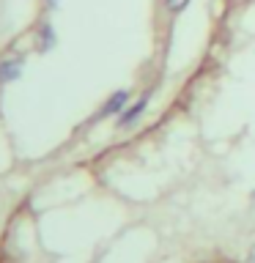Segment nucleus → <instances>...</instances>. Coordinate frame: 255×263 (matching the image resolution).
I'll list each match as a JSON object with an SVG mask.
<instances>
[{"label": "nucleus", "mask_w": 255, "mask_h": 263, "mask_svg": "<svg viewBox=\"0 0 255 263\" xmlns=\"http://www.w3.org/2000/svg\"><path fill=\"white\" fill-rule=\"evenodd\" d=\"M22 69H25V58L22 55H8L0 61V88L11 85L22 77Z\"/></svg>", "instance_id": "1"}, {"label": "nucleus", "mask_w": 255, "mask_h": 263, "mask_svg": "<svg viewBox=\"0 0 255 263\" xmlns=\"http://www.w3.org/2000/svg\"><path fill=\"white\" fill-rule=\"evenodd\" d=\"M148 99H151V93H143L135 104L126 107V110L121 112V118H118V129H129L132 123H137V121H140V115H143V112H145V107H148Z\"/></svg>", "instance_id": "2"}, {"label": "nucleus", "mask_w": 255, "mask_h": 263, "mask_svg": "<svg viewBox=\"0 0 255 263\" xmlns=\"http://www.w3.org/2000/svg\"><path fill=\"white\" fill-rule=\"evenodd\" d=\"M126 102H129V90H115V93L102 104V110H99L96 118H110V115H121V112H123V107H126Z\"/></svg>", "instance_id": "3"}, {"label": "nucleus", "mask_w": 255, "mask_h": 263, "mask_svg": "<svg viewBox=\"0 0 255 263\" xmlns=\"http://www.w3.org/2000/svg\"><path fill=\"white\" fill-rule=\"evenodd\" d=\"M55 47V30L49 22H41L36 28V49L39 52H49Z\"/></svg>", "instance_id": "4"}, {"label": "nucleus", "mask_w": 255, "mask_h": 263, "mask_svg": "<svg viewBox=\"0 0 255 263\" xmlns=\"http://www.w3.org/2000/svg\"><path fill=\"white\" fill-rule=\"evenodd\" d=\"M165 6H168V11L178 14V11H184V8L189 6V0H165Z\"/></svg>", "instance_id": "5"}, {"label": "nucleus", "mask_w": 255, "mask_h": 263, "mask_svg": "<svg viewBox=\"0 0 255 263\" xmlns=\"http://www.w3.org/2000/svg\"><path fill=\"white\" fill-rule=\"evenodd\" d=\"M247 263H255V247L250 250V255H247Z\"/></svg>", "instance_id": "6"}]
</instances>
